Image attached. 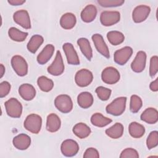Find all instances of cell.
Here are the masks:
<instances>
[{
    "instance_id": "obj_1",
    "label": "cell",
    "mask_w": 158,
    "mask_h": 158,
    "mask_svg": "<svg viewBox=\"0 0 158 158\" xmlns=\"http://www.w3.org/2000/svg\"><path fill=\"white\" fill-rule=\"evenodd\" d=\"M126 102V97L117 98L111 103L106 106V112L112 115H120L124 112L125 110Z\"/></svg>"
},
{
    "instance_id": "obj_2",
    "label": "cell",
    "mask_w": 158,
    "mask_h": 158,
    "mask_svg": "<svg viewBox=\"0 0 158 158\" xmlns=\"http://www.w3.org/2000/svg\"><path fill=\"white\" fill-rule=\"evenodd\" d=\"M41 117L39 115L31 114L26 117L23 126L25 128L30 132L34 134H38L41 130Z\"/></svg>"
},
{
    "instance_id": "obj_3",
    "label": "cell",
    "mask_w": 158,
    "mask_h": 158,
    "mask_svg": "<svg viewBox=\"0 0 158 158\" xmlns=\"http://www.w3.org/2000/svg\"><path fill=\"white\" fill-rule=\"evenodd\" d=\"M7 114L12 118H19L22 113V105L14 98H12L4 103Z\"/></svg>"
},
{
    "instance_id": "obj_4",
    "label": "cell",
    "mask_w": 158,
    "mask_h": 158,
    "mask_svg": "<svg viewBox=\"0 0 158 158\" xmlns=\"http://www.w3.org/2000/svg\"><path fill=\"white\" fill-rule=\"evenodd\" d=\"M56 107L61 112L66 114L73 109V102L70 97L67 94H60L54 100Z\"/></svg>"
},
{
    "instance_id": "obj_5",
    "label": "cell",
    "mask_w": 158,
    "mask_h": 158,
    "mask_svg": "<svg viewBox=\"0 0 158 158\" xmlns=\"http://www.w3.org/2000/svg\"><path fill=\"white\" fill-rule=\"evenodd\" d=\"M11 65L15 72L20 77H23L28 73V64L25 59L19 55H15L11 59Z\"/></svg>"
},
{
    "instance_id": "obj_6",
    "label": "cell",
    "mask_w": 158,
    "mask_h": 158,
    "mask_svg": "<svg viewBox=\"0 0 158 158\" xmlns=\"http://www.w3.org/2000/svg\"><path fill=\"white\" fill-rule=\"evenodd\" d=\"M93 80V75L91 71L86 69H82L78 70L75 76L76 84L80 87H86L88 86Z\"/></svg>"
},
{
    "instance_id": "obj_7",
    "label": "cell",
    "mask_w": 158,
    "mask_h": 158,
    "mask_svg": "<svg viewBox=\"0 0 158 158\" xmlns=\"http://www.w3.org/2000/svg\"><path fill=\"white\" fill-rule=\"evenodd\" d=\"M64 64L62 55L59 51L56 52V57L53 62L48 67V72L54 76H59L62 74L64 71Z\"/></svg>"
},
{
    "instance_id": "obj_8",
    "label": "cell",
    "mask_w": 158,
    "mask_h": 158,
    "mask_svg": "<svg viewBox=\"0 0 158 158\" xmlns=\"http://www.w3.org/2000/svg\"><path fill=\"white\" fill-rule=\"evenodd\" d=\"M101 78L105 83L113 85L119 81L120 73L115 68L113 67H108L102 70Z\"/></svg>"
},
{
    "instance_id": "obj_9",
    "label": "cell",
    "mask_w": 158,
    "mask_h": 158,
    "mask_svg": "<svg viewBox=\"0 0 158 158\" xmlns=\"http://www.w3.org/2000/svg\"><path fill=\"white\" fill-rule=\"evenodd\" d=\"M60 150L64 156L66 157H72L78 153L79 146L75 140L68 139L62 142L60 146Z\"/></svg>"
},
{
    "instance_id": "obj_10",
    "label": "cell",
    "mask_w": 158,
    "mask_h": 158,
    "mask_svg": "<svg viewBox=\"0 0 158 158\" xmlns=\"http://www.w3.org/2000/svg\"><path fill=\"white\" fill-rule=\"evenodd\" d=\"M120 14L118 11H103L100 15L102 25L106 27L112 26L120 21Z\"/></svg>"
},
{
    "instance_id": "obj_11",
    "label": "cell",
    "mask_w": 158,
    "mask_h": 158,
    "mask_svg": "<svg viewBox=\"0 0 158 158\" xmlns=\"http://www.w3.org/2000/svg\"><path fill=\"white\" fill-rule=\"evenodd\" d=\"M133 54V49L130 46H125L117 50L114 54V61L120 65H125Z\"/></svg>"
},
{
    "instance_id": "obj_12",
    "label": "cell",
    "mask_w": 158,
    "mask_h": 158,
    "mask_svg": "<svg viewBox=\"0 0 158 158\" xmlns=\"http://www.w3.org/2000/svg\"><path fill=\"white\" fill-rule=\"evenodd\" d=\"M151 8L148 6L139 5L136 6L132 12V19L135 23L144 21L149 15Z\"/></svg>"
},
{
    "instance_id": "obj_13",
    "label": "cell",
    "mask_w": 158,
    "mask_h": 158,
    "mask_svg": "<svg viewBox=\"0 0 158 158\" xmlns=\"http://www.w3.org/2000/svg\"><path fill=\"white\" fill-rule=\"evenodd\" d=\"M14 22L25 29L31 28L30 18L28 12L26 10H19L16 11L13 15Z\"/></svg>"
},
{
    "instance_id": "obj_14",
    "label": "cell",
    "mask_w": 158,
    "mask_h": 158,
    "mask_svg": "<svg viewBox=\"0 0 158 158\" xmlns=\"http://www.w3.org/2000/svg\"><path fill=\"white\" fill-rule=\"evenodd\" d=\"M92 40L97 51L106 58L110 57L109 48L101 35L96 33L92 36Z\"/></svg>"
},
{
    "instance_id": "obj_15",
    "label": "cell",
    "mask_w": 158,
    "mask_h": 158,
    "mask_svg": "<svg viewBox=\"0 0 158 158\" xmlns=\"http://www.w3.org/2000/svg\"><path fill=\"white\" fill-rule=\"evenodd\" d=\"M146 62V54L143 51H138L131 62V68L132 70L136 73L141 72L144 70Z\"/></svg>"
},
{
    "instance_id": "obj_16",
    "label": "cell",
    "mask_w": 158,
    "mask_h": 158,
    "mask_svg": "<svg viewBox=\"0 0 158 158\" xmlns=\"http://www.w3.org/2000/svg\"><path fill=\"white\" fill-rule=\"evenodd\" d=\"M63 50L67 57V62L70 65H79L80 60L73 46L70 43H66L63 44Z\"/></svg>"
},
{
    "instance_id": "obj_17",
    "label": "cell",
    "mask_w": 158,
    "mask_h": 158,
    "mask_svg": "<svg viewBox=\"0 0 158 158\" xmlns=\"http://www.w3.org/2000/svg\"><path fill=\"white\" fill-rule=\"evenodd\" d=\"M12 143L14 146L17 149L25 150L31 144V138L28 135L21 133L14 138Z\"/></svg>"
},
{
    "instance_id": "obj_18",
    "label": "cell",
    "mask_w": 158,
    "mask_h": 158,
    "mask_svg": "<svg viewBox=\"0 0 158 158\" xmlns=\"http://www.w3.org/2000/svg\"><path fill=\"white\" fill-rule=\"evenodd\" d=\"M19 93L24 100L31 101L35 97L36 90L31 85L24 83L19 86Z\"/></svg>"
},
{
    "instance_id": "obj_19",
    "label": "cell",
    "mask_w": 158,
    "mask_h": 158,
    "mask_svg": "<svg viewBox=\"0 0 158 158\" xmlns=\"http://www.w3.org/2000/svg\"><path fill=\"white\" fill-rule=\"evenodd\" d=\"M140 118L149 124H155L158 121V112L155 108L148 107L143 112Z\"/></svg>"
},
{
    "instance_id": "obj_20",
    "label": "cell",
    "mask_w": 158,
    "mask_h": 158,
    "mask_svg": "<svg viewBox=\"0 0 158 158\" xmlns=\"http://www.w3.org/2000/svg\"><path fill=\"white\" fill-rule=\"evenodd\" d=\"M54 51V46L52 44H47L38 55L36 60L38 64L41 65L45 64L51 58Z\"/></svg>"
},
{
    "instance_id": "obj_21",
    "label": "cell",
    "mask_w": 158,
    "mask_h": 158,
    "mask_svg": "<svg viewBox=\"0 0 158 158\" xmlns=\"http://www.w3.org/2000/svg\"><path fill=\"white\" fill-rule=\"evenodd\" d=\"M61 125L60 118L55 114H50L47 117L46 120V130L51 133H54L58 131Z\"/></svg>"
},
{
    "instance_id": "obj_22",
    "label": "cell",
    "mask_w": 158,
    "mask_h": 158,
    "mask_svg": "<svg viewBox=\"0 0 158 158\" xmlns=\"http://www.w3.org/2000/svg\"><path fill=\"white\" fill-rule=\"evenodd\" d=\"M97 15V9L93 4L87 5L81 12V20L86 23L93 21Z\"/></svg>"
},
{
    "instance_id": "obj_23",
    "label": "cell",
    "mask_w": 158,
    "mask_h": 158,
    "mask_svg": "<svg viewBox=\"0 0 158 158\" xmlns=\"http://www.w3.org/2000/svg\"><path fill=\"white\" fill-rule=\"evenodd\" d=\"M77 22L75 15L72 13H65L60 19V25L64 29L70 30L74 27Z\"/></svg>"
},
{
    "instance_id": "obj_24",
    "label": "cell",
    "mask_w": 158,
    "mask_h": 158,
    "mask_svg": "<svg viewBox=\"0 0 158 158\" xmlns=\"http://www.w3.org/2000/svg\"><path fill=\"white\" fill-rule=\"evenodd\" d=\"M77 44L83 54L88 60H91L93 57V50L88 40L85 38H79L77 40Z\"/></svg>"
},
{
    "instance_id": "obj_25",
    "label": "cell",
    "mask_w": 158,
    "mask_h": 158,
    "mask_svg": "<svg viewBox=\"0 0 158 158\" xmlns=\"http://www.w3.org/2000/svg\"><path fill=\"white\" fill-rule=\"evenodd\" d=\"M78 104L83 109H88L91 107L93 103V95L87 91L80 93L77 97Z\"/></svg>"
},
{
    "instance_id": "obj_26",
    "label": "cell",
    "mask_w": 158,
    "mask_h": 158,
    "mask_svg": "<svg viewBox=\"0 0 158 158\" xmlns=\"http://www.w3.org/2000/svg\"><path fill=\"white\" fill-rule=\"evenodd\" d=\"M72 131L73 133L80 139L86 138L91 133L90 128L84 123H77L73 127Z\"/></svg>"
},
{
    "instance_id": "obj_27",
    "label": "cell",
    "mask_w": 158,
    "mask_h": 158,
    "mask_svg": "<svg viewBox=\"0 0 158 158\" xmlns=\"http://www.w3.org/2000/svg\"><path fill=\"white\" fill-rule=\"evenodd\" d=\"M123 126L120 123H115L114 125L106 130V134L112 139H118L120 138L123 133Z\"/></svg>"
},
{
    "instance_id": "obj_28",
    "label": "cell",
    "mask_w": 158,
    "mask_h": 158,
    "mask_svg": "<svg viewBox=\"0 0 158 158\" xmlns=\"http://www.w3.org/2000/svg\"><path fill=\"white\" fill-rule=\"evenodd\" d=\"M128 131L130 136L133 138H139L144 135L145 128L143 125L136 122H133L129 125Z\"/></svg>"
},
{
    "instance_id": "obj_29",
    "label": "cell",
    "mask_w": 158,
    "mask_h": 158,
    "mask_svg": "<svg viewBox=\"0 0 158 158\" xmlns=\"http://www.w3.org/2000/svg\"><path fill=\"white\" fill-rule=\"evenodd\" d=\"M43 37L40 35H35L31 36L27 44V49L31 53H35L43 43Z\"/></svg>"
},
{
    "instance_id": "obj_30",
    "label": "cell",
    "mask_w": 158,
    "mask_h": 158,
    "mask_svg": "<svg viewBox=\"0 0 158 158\" xmlns=\"http://www.w3.org/2000/svg\"><path fill=\"white\" fill-rule=\"evenodd\" d=\"M91 123L98 127H104L112 122V120L104 117L101 113H95L91 117Z\"/></svg>"
},
{
    "instance_id": "obj_31",
    "label": "cell",
    "mask_w": 158,
    "mask_h": 158,
    "mask_svg": "<svg viewBox=\"0 0 158 158\" xmlns=\"http://www.w3.org/2000/svg\"><path fill=\"white\" fill-rule=\"evenodd\" d=\"M107 38L109 43L114 46H117L121 44L125 40L123 34L118 31H109L107 34Z\"/></svg>"
},
{
    "instance_id": "obj_32",
    "label": "cell",
    "mask_w": 158,
    "mask_h": 158,
    "mask_svg": "<svg viewBox=\"0 0 158 158\" xmlns=\"http://www.w3.org/2000/svg\"><path fill=\"white\" fill-rule=\"evenodd\" d=\"M8 34L9 36L12 40L17 42L23 41L28 36L27 32L20 31L19 29L15 27L10 28L8 31Z\"/></svg>"
},
{
    "instance_id": "obj_33",
    "label": "cell",
    "mask_w": 158,
    "mask_h": 158,
    "mask_svg": "<svg viewBox=\"0 0 158 158\" xmlns=\"http://www.w3.org/2000/svg\"><path fill=\"white\" fill-rule=\"evenodd\" d=\"M37 84L40 89L44 92L50 91L54 86L53 81L45 76H41L37 80Z\"/></svg>"
},
{
    "instance_id": "obj_34",
    "label": "cell",
    "mask_w": 158,
    "mask_h": 158,
    "mask_svg": "<svg viewBox=\"0 0 158 158\" xmlns=\"http://www.w3.org/2000/svg\"><path fill=\"white\" fill-rule=\"evenodd\" d=\"M142 105L143 102L140 97L135 94H133L131 96L130 102V109L132 113H137L142 107Z\"/></svg>"
},
{
    "instance_id": "obj_35",
    "label": "cell",
    "mask_w": 158,
    "mask_h": 158,
    "mask_svg": "<svg viewBox=\"0 0 158 158\" xmlns=\"http://www.w3.org/2000/svg\"><path fill=\"white\" fill-rule=\"evenodd\" d=\"M158 144V132L157 131H151L146 139V145L148 149H151L156 147Z\"/></svg>"
},
{
    "instance_id": "obj_36",
    "label": "cell",
    "mask_w": 158,
    "mask_h": 158,
    "mask_svg": "<svg viewBox=\"0 0 158 158\" xmlns=\"http://www.w3.org/2000/svg\"><path fill=\"white\" fill-rule=\"evenodd\" d=\"M98 97L102 101H107L110 96L111 89L104 86H99L95 90Z\"/></svg>"
},
{
    "instance_id": "obj_37",
    "label": "cell",
    "mask_w": 158,
    "mask_h": 158,
    "mask_svg": "<svg viewBox=\"0 0 158 158\" xmlns=\"http://www.w3.org/2000/svg\"><path fill=\"white\" fill-rule=\"evenodd\" d=\"M98 3L102 7H118L124 3L123 0H98Z\"/></svg>"
},
{
    "instance_id": "obj_38",
    "label": "cell",
    "mask_w": 158,
    "mask_h": 158,
    "mask_svg": "<svg viewBox=\"0 0 158 158\" xmlns=\"http://www.w3.org/2000/svg\"><path fill=\"white\" fill-rule=\"evenodd\" d=\"M157 72H158V57L157 56H154L150 59L149 75L151 77H153L157 74Z\"/></svg>"
},
{
    "instance_id": "obj_39",
    "label": "cell",
    "mask_w": 158,
    "mask_h": 158,
    "mask_svg": "<svg viewBox=\"0 0 158 158\" xmlns=\"http://www.w3.org/2000/svg\"><path fill=\"white\" fill-rule=\"evenodd\" d=\"M120 158H138L139 154L136 150L133 148H128L123 150L120 155Z\"/></svg>"
},
{
    "instance_id": "obj_40",
    "label": "cell",
    "mask_w": 158,
    "mask_h": 158,
    "mask_svg": "<svg viewBox=\"0 0 158 158\" xmlns=\"http://www.w3.org/2000/svg\"><path fill=\"white\" fill-rule=\"evenodd\" d=\"M10 85L8 81H4L0 84V98H2L7 96L10 90Z\"/></svg>"
},
{
    "instance_id": "obj_41",
    "label": "cell",
    "mask_w": 158,
    "mask_h": 158,
    "mask_svg": "<svg viewBox=\"0 0 158 158\" xmlns=\"http://www.w3.org/2000/svg\"><path fill=\"white\" fill-rule=\"evenodd\" d=\"M83 157L85 158H99V154L98 150L94 148H88L84 154Z\"/></svg>"
},
{
    "instance_id": "obj_42",
    "label": "cell",
    "mask_w": 158,
    "mask_h": 158,
    "mask_svg": "<svg viewBox=\"0 0 158 158\" xmlns=\"http://www.w3.org/2000/svg\"><path fill=\"white\" fill-rule=\"evenodd\" d=\"M149 88L152 91L156 92L158 91V78H157L154 81L150 83Z\"/></svg>"
},
{
    "instance_id": "obj_43",
    "label": "cell",
    "mask_w": 158,
    "mask_h": 158,
    "mask_svg": "<svg viewBox=\"0 0 158 158\" xmlns=\"http://www.w3.org/2000/svg\"><path fill=\"white\" fill-rule=\"evenodd\" d=\"M8 3L12 6H20L25 2V0H8Z\"/></svg>"
},
{
    "instance_id": "obj_44",
    "label": "cell",
    "mask_w": 158,
    "mask_h": 158,
    "mask_svg": "<svg viewBox=\"0 0 158 158\" xmlns=\"http://www.w3.org/2000/svg\"><path fill=\"white\" fill-rule=\"evenodd\" d=\"M4 72H5V67L4 66L1 64L0 65V73H1V75H0V78H2L4 74Z\"/></svg>"
}]
</instances>
